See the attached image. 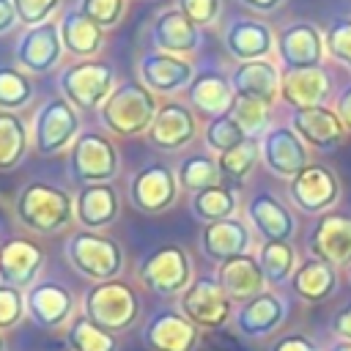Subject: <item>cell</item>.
<instances>
[{
	"label": "cell",
	"instance_id": "f35d334b",
	"mask_svg": "<svg viewBox=\"0 0 351 351\" xmlns=\"http://www.w3.org/2000/svg\"><path fill=\"white\" fill-rule=\"evenodd\" d=\"M33 99V80L16 63H0V110L16 112Z\"/></svg>",
	"mask_w": 351,
	"mask_h": 351
},
{
	"label": "cell",
	"instance_id": "f1b7e54d",
	"mask_svg": "<svg viewBox=\"0 0 351 351\" xmlns=\"http://www.w3.org/2000/svg\"><path fill=\"white\" fill-rule=\"evenodd\" d=\"M74 208H77V225L85 230H104V228L115 225V219L121 214L118 192L110 184L80 186Z\"/></svg>",
	"mask_w": 351,
	"mask_h": 351
},
{
	"label": "cell",
	"instance_id": "8d00e7d4",
	"mask_svg": "<svg viewBox=\"0 0 351 351\" xmlns=\"http://www.w3.org/2000/svg\"><path fill=\"white\" fill-rule=\"evenodd\" d=\"M255 258L261 263L266 282L271 285L288 282L296 271V250L291 247V241H263Z\"/></svg>",
	"mask_w": 351,
	"mask_h": 351
},
{
	"label": "cell",
	"instance_id": "30bf717a",
	"mask_svg": "<svg viewBox=\"0 0 351 351\" xmlns=\"http://www.w3.org/2000/svg\"><path fill=\"white\" fill-rule=\"evenodd\" d=\"M178 189L181 186H178L176 173L162 162H151V165H143L132 176L129 203L143 214H159V211H167L178 200Z\"/></svg>",
	"mask_w": 351,
	"mask_h": 351
},
{
	"label": "cell",
	"instance_id": "681fc988",
	"mask_svg": "<svg viewBox=\"0 0 351 351\" xmlns=\"http://www.w3.org/2000/svg\"><path fill=\"white\" fill-rule=\"evenodd\" d=\"M332 332L337 335V340H351V302H346L335 318H332Z\"/></svg>",
	"mask_w": 351,
	"mask_h": 351
},
{
	"label": "cell",
	"instance_id": "83f0119b",
	"mask_svg": "<svg viewBox=\"0 0 351 351\" xmlns=\"http://www.w3.org/2000/svg\"><path fill=\"white\" fill-rule=\"evenodd\" d=\"M230 85L241 99H261L266 104H274L280 99V69L269 58L247 60L230 71Z\"/></svg>",
	"mask_w": 351,
	"mask_h": 351
},
{
	"label": "cell",
	"instance_id": "6da1fadb",
	"mask_svg": "<svg viewBox=\"0 0 351 351\" xmlns=\"http://www.w3.org/2000/svg\"><path fill=\"white\" fill-rule=\"evenodd\" d=\"M14 214L27 230L41 233V236L66 230L77 219L74 197L66 189L44 184V181H30L19 189Z\"/></svg>",
	"mask_w": 351,
	"mask_h": 351
},
{
	"label": "cell",
	"instance_id": "f6af8a7d",
	"mask_svg": "<svg viewBox=\"0 0 351 351\" xmlns=\"http://www.w3.org/2000/svg\"><path fill=\"white\" fill-rule=\"evenodd\" d=\"M25 315H27L25 293L19 288H11V285L0 282V332L3 329H14Z\"/></svg>",
	"mask_w": 351,
	"mask_h": 351
},
{
	"label": "cell",
	"instance_id": "4fadbf2b",
	"mask_svg": "<svg viewBox=\"0 0 351 351\" xmlns=\"http://www.w3.org/2000/svg\"><path fill=\"white\" fill-rule=\"evenodd\" d=\"M63 58V41H60V30L58 22H44V25H33L27 27L16 47H14V63L25 71V74H49Z\"/></svg>",
	"mask_w": 351,
	"mask_h": 351
},
{
	"label": "cell",
	"instance_id": "4316f807",
	"mask_svg": "<svg viewBox=\"0 0 351 351\" xmlns=\"http://www.w3.org/2000/svg\"><path fill=\"white\" fill-rule=\"evenodd\" d=\"M151 38L159 52L167 55H192L200 47V27L184 16L178 8H162L151 19Z\"/></svg>",
	"mask_w": 351,
	"mask_h": 351
},
{
	"label": "cell",
	"instance_id": "d6986e66",
	"mask_svg": "<svg viewBox=\"0 0 351 351\" xmlns=\"http://www.w3.org/2000/svg\"><path fill=\"white\" fill-rule=\"evenodd\" d=\"M143 343L151 351H195L200 329L181 310H156L143 326Z\"/></svg>",
	"mask_w": 351,
	"mask_h": 351
},
{
	"label": "cell",
	"instance_id": "ffe728a7",
	"mask_svg": "<svg viewBox=\"0 0 351 351\" xmlns=\"http://www.w3.org/2000/svg\"><path fill=\"white\" fill-rule=\"evenodd\" d=\"M44 266V250L27 236H11L0 244V282L27 291Z\"/></svg>",
	"mask_w": 351,
	"mask_h": 351
},
{
	"label": "cell",
	"instance_id": "1f68e13d",
	"mask_svg": "<svg viewBox=\"0 0 351 351\" xmlns=\"http://www.w3.org/2000/svg\"><path fill=\"white\" fill-rule=\"evenodd\" d=\"M58 30H60L63 52L77 55V60L90 58L104 47V30L93 19H88L80 8L63 11L58 19Z\"/></svg>",
	"mask_w": 351,
	"mask_h": 351
},
{
	"label": "cell",
	"instance_id": "603a6c76",
	"mask_svg": "<svg viewBox=\"0 0 351 351\" xmlns=\"http://www.w3.org/2000/svg\"><path fill=\"white\" fill-rule=\"evenodd\" d=\"M332 96V77L321 66L280 71V99L293 110L326 104Z\"/></svg>",
	"mask_w": 351,
	"mask_h": 351
},
{
	"label": "cell",
	"instance_id": "60d3db41",
	"mask_svg": "<svg viewBox=\"0 0 351 351\" xmlns=\"http://www.w3.org/2000/svg\"><path fill=\"white\" fill-rule=\"evenodd\" d=\"M269 107L271 104H266L261 99H241V96H236V101L230 107V115L241 126V132L250 140H255L258 134L263 137L266 129H269Z\"/></svg>",
	"mask_w": 351,
	"mask_h": 351
},
{
	"label": "cell",
	"instance_id": "7402d4cb",
	"mask_svg": "<svg viewBox=\"0 0 351 351\" xmlns=\"http://www.w3.org/2000/svg\"><path fill=\"white\" fill-rule=\"evenodd\" d=\"M222 44L239 63L263 60L274 49V30L252 16H236L222 30Z\"/></svg>",
	"mask_w": 351,
	"mask_h": 351
},
{
	"label": "cell",
	"instance_id": "11a10c76",
	"mask_svg": "<svg viewBox=\"0 0 351 351\" xmlns=\"http://www.w3.org/2000/svg\"><path fill=\"white\" fill-rule=\"evenodd\" d=\"M0 351H5V340H3V335H0Z\"/></svg>",
	"mask_w": 351,
	"mask_h": 351
},
{
	"label": "cell",
	"instance_id": "d590c367",
	"mask_svg": "<svg viewBox=\"0 0 351 351\" xmlns=\"http://www.w3.org/2000/svg\"><path fill=\"white\" fill-rule=\"evenodd\" d=\"M176 178H178L181 189L195 195V192H203L208 186H219L222 173H219L217 159H211L208 154H189V156H184L178 162Z\"/></svg>",
	"mask_w": 351,
	"mask_h": 351
},
{
	"label": "cell",
	"instance_id": "9f6ffc18",
	"mask_svg": "<svg viewBox=\"0 0 351 351\" xmlns=\"http://www.w3.org/2000/svg\"><path fill=\"white\" fill-rule=\"evenodd\" d=\"M346 269H348V282H351V263H348V266H346Z\"/></svg>",
	"mask_w": 351,
	"mask_h": 351
},
{
	"label": "cell",
	"instance_id": "2e32d148",
	"mask_svg": "<svg viewBox=\"0 0 351 351\" xmlns=\"http://www.w3.org/2000/svg\"><path fill=\"white\" fill-rule=\"evenodd\" d=\"M137 77L154 96H173L189 88L195 77V66L186 58L167 52H143L137 60Z\"/></svg>",
	"mask_w": 351,
	"mask_h": 351
},
{
	"label": "cell",
	"instance_id": "52a82bcc",
	"mask_svg": "<svg viewBox=\"0 0 351 351\" xmlns=\"http://www.w3.org/2000/svg\"><path fill=\"white\" fill-rule=\"evenodd\" d=\"M80 134V112L63 99V96H49L33 115V148L41 156L60 154L71 148V143Z\"/></svg>",
	"mask_w": 351,
	"mask_h": 351
},
{
	"label": "cell",
	"instance_id": "ee69618b",
	"mask_svg": "<svg viewBox=\"0 0 351 351\" xmlns=\"http://www.w3.org/2000/svg\"><path fill=\"white\" fill-rule=\"evenodd\" d=\"M77 8L93 19L101 30H112L121 25L123 14H126V0H80Z\"/></svg>",
	"mask_w": 351,
	"mask_h": 351
},
{
	"label": "cell",
	"instance_id": "7a4b0ae2",
	"mask_svg": "<svg viewBox=\"0 0 351 351\" xmlns=\"http://www.w3.org/2000/svg\"><path fill=\"white\" fill-rule=\"evenodd\" d=\"M156 110V96L140 80H123L99 107V121L118 137H137L151 129Z\"/></svg>",
	"mask_w": 351,
	"mask_h": 351
},
{
	"label": "cell",
	"instance_id": "b9f144b4",
	"mask_svg": "<svg viewBox=\"0 0 351 351\" xmlns=\"http://www.w3.org/2000/svg\"><path fill=\"white\" fill-rule=\"evenodd\" d=\"M203 137H206V145H208L211 151H217V154H225V151L241 145L244 140H250V137L241 132V126L233 121L230 112H228V115H219V118H214V121H208Z\"/></svg>",
	"mask_w": 351,
	"mask_h": 351
},
{
	"label": "cell",
	"instance_id": "9c48e42d",
	"mask_svg": "<svg viewBox=\"0 0 351 351\" xmlns=\"http://www.w3.org/2000/svg\"><path fill=\"white\" fill-rule=\"evenodd\" d=\"M291 203L304 214H326L340 200V181L326 165H307L288 181Z\"/></svg>",
	"mask_w": 351,
	"mask_h": 351
},
{
	"label": "cell",
	"instance_id": "ba28073f",
	"mask_svg": "<svg viewBox=\"0 0 351 351\" xmlns=\"http://www.w3.org/2000/svg\"><path fill=\"white\" fill-rule=\"evenodd\" d=\"M140 280L151 293H156L162 299L181 296L195 280L192 277V261H189L184 247L162 244L140 263Z\"/></svg>",
	"mask_w": 351,
	"mask_h": 351
},
{
	"label": "cell",
	"instance_id": "e0dca14e",
	"mask_svg": "<svg viewBox=\"0 0 351 351\" xmlns=\"http://www.w3.org/2000/svg\"><path fill=\"white\" fill-rule=\"evenodd\" d=\"M274 49H277V55H280L285 69L321 66V60L326 55L324 30H318L313 22H304V19L288 22L285 27L277 30Z\"/></svg>",
	"mask_w": 351,
	"mask_h": 351
},
{
	"label": "cell",
	"instance_id": "d6a6232c",
	"mask_svg": "<svg viewBox=\"0 0 351 351\" xmlns=\"http://www.w3.org/2000/svg\"><path fill=\"white\" fill-rule=\"evenodd\" d=\"M291 285H293V293L304 302H326L337 291V269L318 258H307L296 263Z\"/></svg>",
	"mask_w": 351,
	"mask_h": 351
},
{
	"label": "cell",
	"instance_id": "db71d44e",
	"mask_svg": "<svg viewBox=\"0 0 351 351\" xmlns=\"http://www.w3.org/2000/svg\"><path fill=\"white\" fill-rule=\"evenodd\" d=\"M326 351H351V340H335Z\"/></svg>",
	"mask_w": 351,
	"mask_h": 351
},
{
	"label": "cell",
	"instance_id": "f5cc1de1",
	"mask_svg": "<svg viewBox=\"0 0 351 351\" xmlns=\"http://www.w3.org/2000/svg\"><path fill=\"white\" fill-rule=\"evenodd\" d=\"M285 0H241V5L252 8V11H261V14H269V11H277Z\"/></svg>",
	"mask_w": 351,
	"mask_h": 351
},
{
	"label": "cell",
	"instance_id": "f546056e",
	"mask_svg": "<svg viewBox=\"0 0 351 351\" xmlns=\"http://www.w3.org/2000/svg\"><path fill=\"white\" fill-rule=\"evenodd\" d=\"M250 244H252V233L236 217L222 219V222H211L200 233V250H203V255L208 261H217V263H225V261H230L236 255H247L250 252Z\"/></svg>",
	"mask_w": 351,
	"mask_h": 351
},
{
	"label": "cell",
	"instance_id": "3957f363",
	"mask_svg": "<svg viewBox=\"0 0 351 351\" xmlns=\"http://www.w3.org/2000/svg\"><path fill=\"white\" fill-rule=\"evenodd\" d=\"M58 90L77 112L99 110L115 90V69L112 63L96 58L74 60L58 74Z\"/></svg>",
	"mask_w": 351,
	"mask_h": 351
},
{
	"label": "cell",
	"instance_id": "8fae6325",
	"mask_svg": "<svg viewBox=\"0 0 351 351\" xmlns=\"http://www.w3.org/2000/svg\"><path fill=\"white\" fill-rule=\"evenodd\" d=\"M178 310L197 326V329H219L230 318V299L225 296L217 277H197L192 285L178 296Z\"/></svg>",
	"mask_w": 351,
	"mask_h": 351
},
{
	"label": "cell",
	"instance_id": "ac0fdd59",
	"mask_svg": "<svg viewBox=\"0 0 351 351\" xmlns=\"http://www.w3.org/2000/svg\"><path fill=\"white\" fill-rule=\"evenodd\" d=\"M197 134V115L186 101L165 99L154 115L151 129L145 132L148 143L159 151H178L189 145Z\"/></svg>",
	"mask_w": 351,
	"mask_h": 351
},
{
	"label": "cell",
	"instance_id": "5b68a950",
	"mask_svg": "<svg viewBox=\"0 0 351 351\" xmlns=\"http://www.w3.org/2000/svg\"><path fill=\"white\" fill-rule=\"evenodd\" d=\"M66 258L71 269L93 282L115 280L123 269V250L112 236L96 230H74L66 239Z\"/></svg>",
	"mask_w": 351,
	"mask_h": 351
},
{
	"label": "cell",
	"instance_id": "484cf974",
	"mask_svg": "<svg viewBox=\"0 0 351 351\" xmlns=\"http://www.w3.org/2000/svg\"><path fill=\"white\" fill-rule=\"evenodd\" d=\"M291 126L307 143V148H315V151H332L346 137V126H343L337 110L329 107V104H318V107H307V110H293Z\"/></svg>",
	"mask_w": 351,
	"mask_h": 351
},
{
	"label": "cell",
	"instance_id": "ab89813d",
	"mask_svg": "<svg viewBox=\"0 0 351 351\" xmlns=\"http://www.w3.org/2000/svg\"><path fill=\"white\" fill-rule=\"evenodd\" d=\"M258 159H261V143L244 140L241 145H236V148L219 154V156H217V165H219L222 178L239 184V181H247V178L252 176Z\"/></svg>",
	"mask_w": 351,
	"mask_h": 351
},
{
	"label": "cell",
	"instance_id": "f907efd6",
	"mask_svg": "<svg viewBox=\"0 0 351 351\" xmlns=\"http://www.w3.org/2000/svg\"><path fill=\"white\" fill-rule=\"evenodd\" d=\"M335 110H337V115H340L343 126H346V129H351V82L337 93V99H335Z\"/></svg>",
	"mask_w": 351,
	"mask_h": 351
},
{
	"label": "cell",
	"instance_id": "4dcf8cb0",
	"mask_svg": "<svg viewBox=\"0 0 351 351\" xmlns=\"http://www.w3.org/2000/svg\"><path fill=\"white\" fill-rule=\"evenodd\" d=\"M217 282L222 285V291H225V296L230 302H247V299H252V296L266 291V277L261 271V263L250 252L219 263Z\"/></svg>",
	"mask_w": 351,
	"mask_h": 351
},
{
	"label": "cell",
	"instance_id": "c3c4849f",
	"mask_svg": "<svg viewBox=\"0 0 351 351\" xmlns=\"http://www.w3.org/2000/svg\"><path fill=\"white\" fill-rule=\"evenodd\" d=\"M271 351H318V346L304 332H291V335L277 337L274 346H271Z\"/></svg>",
	"mask_w": 351,
	"mask_h": 351
},
{
	"label": "cell",
	"instance_id": "816d5d0a",
	"mask_svg": "<svg viewBox=\"0 0 351 351\" xmlns=\"http://www.w3.org/2000/svg\"><path fill=\"white\" fill-rule=\"evenodd\" d=\"M16 25H19V16L14 11V3L11 0H0V36L11 33Z\"/></svg>",
	"mask_w": 351,
	"mask_h": 351
},
{
	"label": "cell",
	"instance_id": "74e56055",
	"mask_svg": "<svg viewBox=\"0 0 351 351\" xmlns=\"http://www.w3.org/2000/svg\"><path fill=\"white\" fill-rule=\"evenodd\" d=\"M71 351H118V335L96 326L88 315H74L66 329Z\"/></svg>",
	"mask_w": 351,
	"mask_h": 351
},
{
	"label": "cell",
	"instance_id": "836d02e7",
	"mask_svg": "<svg viewBox=\"0 0 351 351\" xmlns=\"http://www.w3.org/2000/svg\"><path fill=\"white\" fill-rule=\"evenodd\" d=\"M189 208L206 225L222 222V219L236 217V211H239V192L233 186H222V184L219 186H208V189L192 195Z\"/></svg>",
	"mask_w": 351,
	"mask_h": 351
},
{
	"label": "cell",
	"instance_id": "e575fe53",
	"mask_svg": "<svg viewBox=\"0 0 351 351\" xmlns=\"http://www.w3.org/2000/svg\"><path fill=\"white\" fill-rule=\"evenodd\" d=\"M30 148V132L16 112L0 110V170H14L22 165Z\"/></svg>",
	"mask_w": 351,
	"mask_h": 351
},
{
	"label": "cell",
	"instance_id": "5bb4252c",
	"mask_svg": "<svg viewBox=\"0 0 351 351\" xmlns=\"http://www.w3.org/2000/svg\"><path fill=\"white\" fill-rule=\"evenodd\" d=\"M77 299L58 280H38L25 291L27 318L41 329H60L74 318Z\"/></svg>",
	"mask_w": 351,
	"mask_h": 351
},
{
	"label": "cell",
	"instance_id": "cb8c5ba5",
	"mask_svg": "<svg viewBox=\"0 0 351 351\" xmlns=\"http://www.w3.org/2000/svg\"><path fill=\"white\" fill-rule=\"evenodd\" d=\"M288 315V307L285 302L271 293V291H263L247 302H241V307L233 313V326L244 335V337H252V340H263V337H271L282 321Z\"/></svg>",
	"mask_w": 351,
	"mask_h": 351
},
{
	"label": "cell",
	"instance_id": "7c38bea8",
	"mask_svg": "<svg viewBox=\"0 0 351 351\" xmlns=\"http://www.w3.org/2000/svg\"><path fill=\"white\" fill-rule=\"evenodd\" d=\"M261 162L266 165L269 173L291 181L299 170L310 165V148L293 132L291 123L269 126L266 134L261 137Z\"/></svg>",
	"mask_w": 351,
	"mask_h": 351
},
{
	"label": "cell",
	"instance_id": "277c9868",
	"mask_svg": "<svg viewBox=\"0 0 351 351\" xmlns=\"http://www.w3.org/2000/svg\"><path fill=\"white\" fill-rule=\"evenodd\" d=\"M82 315H88L96 326L121 335L126 332L140 315V299L132 285L123 280H104L93 282L82 296Z\"/></svg>",
	"mask_w": 351,
	"mask_h": 351
},
{
	"label": "cell",
	"instance_id": "d4e9b609",
	"mask_svg": "<svg viewBox=\"0 0 351 351\" xmlns=\"http://www.w3.org/2000/svg\"><path fill=\"white\" fill-rule=\"evenodd\" d=\"M233 101H236V93H233V85H230V77H225L214 69L195 71V77L186 88V104L200 118L214 121L219 115H228Z\"/></svg>",
	"mask_w": 351,
	"mask_h": 351
},
{
	"label": "cell",
	"instance_id": "bcb514c9",
	"mask_svg": "<svg viewBox=\"0 0 351 351\" xmlns=\"http://www.w3.org/2000/svg\"><path fill=\"white\" fill-rule=\"evenodd\" d=\"M11 3H14L19 22L27 27L49 22V16L60 8V0H11Z\"/></svg>",
	"mask_w": 351,
	"mask_h": 351
},
{
	"label": "cell",
	"instance_id": "7bdbcfd3",
	"mask_svg": "<svg viewBox=\"0 0 351 351\" xmlns=\"http://www.w3.org/2000/svg\"><path fill=\"white\" fill-rule=\"evenodd\" d=\"M324 44H326V55L351 71V16L332 19L329 27L324 30Z\"/></svg>",
	"mask_w": 351,
	"mask_h": 351
},
{
	"label": "cell",
	"instance_id": "8992f818",
	"mask_svg": "<svg viewBox=\"0 0 351 351\" xmlns=\"http://www.w3.org/2000/svg\"><path fill=\"white\" fill-rule=\"evenodd\" d=\"M121 170L115 143L101 132H80L69 148V178L80 186L110 184Z\"/></svg>",
	"mask_w": 351,
	"mask_h": 351
},
{
	"label": "cell",
	"instance_id": "44dd1931",
	"mask_svg": "<svg viewBox=\"0 0 351 351\" xmlns=\"http://www.w3.org/2000/svg\"><path fill=\"white\" fill-rule=\"evenodd\" d=\"M247 219L250 225L255 228V233L263 239V241H291L293 233H296V217L293 211L274 195V192H255L247 206Z\"/></svg>",
	"mask_w": 351,
	"mask_h": 351
},
{
	"label": "cell",
	"instance_id": "9a60e30c",
	"mask_svg": "<svg viewBox=\"0 0 351 351\" xmlns=\"http://www.w3.org/2000/svg\"><path fill=\"white\" fill-rule=\"evenodd\" d=\"M310 258H318L335 269L351 263V214L326 211L315 219L307 236Z\"/></svg>",
	"mask_w": 351,
	"mask_h": 351
},
{
	"label": "cell",
	"instance_id": "7dc6e473",
	"mask_svg": "<svg viewBox=\"0 0 351 351\" xmlns=\"http://www.w3.org/2000/svg\"><path fill=\"white\" fill-rule=\"evenodd\" d=\"M176 8L184 11V16L192 19L197 27H206L217 22L222 11V0H176Z\"/></svg>",
	"mask_w": 351,
	"mask_h": 351
}]
</instances>
